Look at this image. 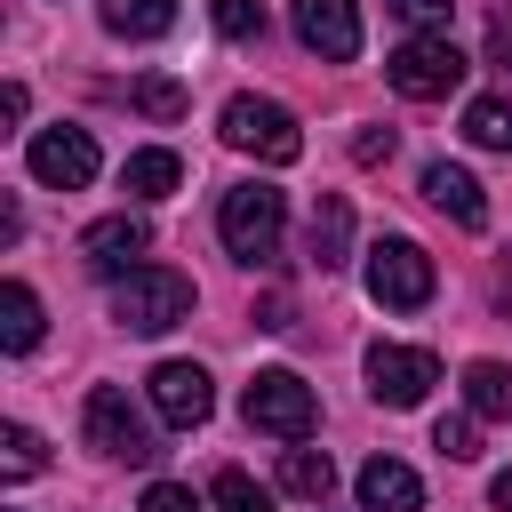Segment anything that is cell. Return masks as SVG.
I'll use <instances>...</instances> for the list:
<instances>
[{
	"mask_svg": "<svg viewBox=\"0 0 512 512\" xmlns=\"http://www.w3.org/2000/svg\"><path fill=\"white\" fill-rule=\"evenodd\" d=\"M112 320L136 328V336H168L176 320H192V280L168 272V264H136L112 280Z\"/></svg>",
	"mask_w": 512,
	"mask_h": 512,
	"instance_id": "1",
	"label": "cell"
},
{
	"mask_svg": "<svg viewBox=\"0 0 512 512\" xmlns=\"http://www.w3.org/2000/svg\"><path fill=\"white\" fill-rule=\"evenodd\" d=\"M464 56H456V40L448 32H416V40H400L392 48V64H384V80L408 96V104H440V96H456L464 88Z\"/></svg>",
	"mask_w": 512,
	"mask_h": 512,
	"instance_id": "2",
	"label": "cell"
},
{
	"mask_svg": "<svg viewBox=\"0 0 512 512\" xmlns=\"http://www.w3.org/2000/svg\"><path fill=\"white\" fill-rule=\"evenodd\" d=\"M216 232H224V248H232L240 264H264V256L280 248V232H288V200H280L272 184H232L224 208H216Z\"/></svg>",
	"mask_w": 512,
	"mask_h": 512,
	"instance_id": "3",
	"label": "cell"
},
{
	"mask_svg": "<svg viewBox=\"0 0 512 512\" xmlns=\"http://www.w3.org/2000/svg\"><path fill=\"white\" fill-rule=\"evenodd\" d=\"M240 408H248V424L272 432V440H312V424H320V400H312V384H304L296 368H256L248 392H240Z\"/></svg>",
	"mask_w": 512,
	"mask_h": 512,
	"instance_id": "4",
	"label": "cell"
},
{
	"mask_svg": "<svg viewBox=\"0 0 512 512\" xmlns=\"http://www.w3.org/2000/svg\"><path fill=\"white\" fill-rule=\"evenodd\" d=\"M224 144H232V152H256V160H272V168L304 160V128H296V112L272 104V96H232V104H224Z\"/></svg>",
	"mask_w": 512,
	"mask_h": 512,
	"instance_id": "5",
	"label": "cell"
},
{
	"mask_svg": "<svg viewBox=\"0 0 512 512\" xmlns=\"http://www.w3.org/2000/svg\"><path fill=\"white\" fill-rule=\"evenodd\" d=\"M360 280H368V296H376L384 312H416V304H432V256H424L408 232H384V240L368 248Z\"/></svg>",
	"mask_w": 512,
	"mask_h": 512,
	"instance_id": "6",
	"label": "cell"
},
{
	"mask_svg": "<svg viewBox=\"0 0 512 512\" xmlns=\"http://www.w3.org/2000/svg\"><path fill=\"white\" fill-rule=\"evenodd\" d=\"M80 432H88V448H96V456H112V464H152V456H160V448H152L144 408H136L120 384H96V392H88Z\"/></svg>",
	"mask_w": 512,
	"mask_h": 512,
	"instance_id": "7",
	"label": "cell"
},
{
	"mask_svg": "<svg viewBox=\"0 0 512 512\" xmlns=\"http://www.w3.org/2000/svg\"><path fill=\"white\" fill-rule=\"evenodd\" d=\"M24 168H32L48 192H80V184H96V136L72 128V120H56V128H40V136L24 144Z\"/></svg>",
	"mask_w": 512,
	"mask_h": 512,
	"instance_id": "8",
	"label": "cell"
},
{
	"mask_svg": "<svg viewBox=\"0 0 512 512\" xmlns=\"http://www.w3.org/2000/svg\"><path fill=\"white\" fill-rule=\"evenodd\" d=\"M144 392H152V416L176 424V432H200L208 408H216V384H208L200 360H160V368L144 376Z\"/></svg>",
	"mask_w": 512,
	"mask_h": 512,
	"instance_id": "9",
	"label": "cell"
},
{
	"mask_svg": "<svg viewBox=\"0 0 512 512\" xmlns=\"http://www.w3.org/2000/svg\"><path fill=\"white\" fill-rule=\"evenodd\" d=\"M432 384H440V360L424 344H368V392L384 408H416Z\"/></svg>",
	"mask_w": 512,
	"mask_h": 512,
	"instance_id": "10",
	"label": "cell"
},
{
	"mask_svg": "<svg viewBox=\"0 0 512 512\" xmlns=\"http://www.w3.org/2000/svg\"><path fill=\"white\" fill-rule=\"evenodd\" d=\"M296 40L320 56V64H352L360 56V8L352 0H296Z\"/></svg>",
	"mask_w": 512,
	"mask_h": 512,
	"instance_id": "11",
	"label": "cell"
},
{
	"mask_svg": "<svg viewBox=\"0 0 512 512\" xmlns=\"http://www.w3.org/2000/svg\"><path fill=\"white\" fill-rule=\"evenodd\" d=\"M144 248H152L144 216H104V224H88V232H80V256H88V272H104V280L136 272V256H144Z\"/></svg>",
	"mask_w": 512,
	"mask_h": 512,
	"instance_id": "12",
	"label": "cell"
},
{
	"mask_svg": "<svg viewBox=\"0 0 512 512\" xmlns=\"http://www.w3.org/2000/svg\"><path fill=\"white\" fill-rule=\"evenodd\" d=\"M424 200H432L440 216H456L464 232H480V224H488V192H480V176H472V168H456V160H432V168H424Z\"/></svg>",
	"mask_w": 512,
	"mask_h": 512,
	"instance_id": "13",
	"label": "cell"
},
{
	"mask_svg": "<svg viewBox=\"0 0 512 512\" xmlns=\"http://www.w3.org/2000/svg\"><path fill=\"white\" fill-rule=\"evenodd\" d=\"M360 512H424V480L400 456H368L360 464Z\"/></svg>",
	"mask_w": 512,
	"mask_h": 512,
	"instance_id": "14",
	"label": "cell"
},
{
	"mask_svg": "<svg viewBox=\"0 0 512 512\" xmlns=\"http://www.w3.org/2000/svg\"><path fill=\"white\" fill-rule=\"evenodd\" d=\"M304 248H312V264H320V272H344V264H352V200H344V192H320Z\"/></svg>",
	"mask_w": 512,
	"mask_h": 512,
	"instance_id": "15",
	"label": "cell"
},
{
	"mask_svg": "<svg viewBox=\"0 0 512 512\" xmlns=\"http://www.w3.org/2000/svg\"><path fill=\"white\" fill-rule=\"evenodd\" d=\"M120 184H128L136 200H168V192L184 184V160H176L168 144H144V152H128V168H120Z\"/></svg>",
	"mask_w": 512,
	"mask_h": 512,
	"instance_id": "16",
	"label": "cell"
},
{
	"mask_svg": "<svg viewBox=\"0 0 512 512\" xmlns=\"http://www.w3.org/2000/svg\"><path fill=\"white\" fill-rule=\"evenodd\" d=\"M280 488L288 496H304V504H328V488H336V464H328V448H280Z\"/></svg>",
	"mask_w": 512,
	"mask_h": 512,
	"instance_id": "17",
	"label": "cell"
},
{
	"mask_svg": "<svg viewBox=\"0 0 512 512\" xmlns=\"http://www.w3.org/2000/svg\"><path fill=\"white\" fill-rule=\"evenodd\" d=\"M96 16H104V32H120V40H160V32L176 24V0H96Z\"/></svg>",
	"mask_w": 512,
	"mask_h": 512,
	"instance_id": "18",
	"label": "cell"
},
{
	"mask_svg": "<svg viewBox=\"0 0 512 512\" xmlns=\"http://www.w3.org/2000/svg\"><path fill=\"white\" fill-rule=\"evenodd\" d=\"M40 328H48V320H40V296H32L24 280H8V288H0V344H8V352H32Z\"/></svg>",
	"mask_w": 512,
	"mask_h": 512,
	"instance_id": "19",
	"label": "cell"
},
{
	"mask_svg": "<svg viewBox=\"0 0 512 512\" xmlns=\"http://www.w3.org/2000/svg\"><path fill=\"white\" fill-rule=\"evenodd\" d=\"M128 104H136L144 120H184V112H192V88L168 80V72H144V80H128Z\"/></svg>",
	"mask_w": 512,
	"mask_h": 512,
	"instance_id": "20",
	"label": "cell"
},
{
	"mask_svg": "<svg viewBox=\"0 0 512 512\" xmlns=\"http://www.w3.org/2000/svg\"><path fill=\"white\" fill-rule=\"evenodd\" d=\"M464 400H472V416H512V368L504 360H472L464 368Z\"/></svg>",
	"mask_w": 512,
	"mask_h": 512,
	"instance_id": "21",
	"label": "cell"
},
{
	"mask_svg": "<svg viewBox=\"0 0 512 512\" xmlns=\"http://www.w3.org/2000/svg\"><path fill=\"white\" fill-rule=\"evenodd\" d=\"M464 136H472L480 152H512V104H504V96H472V104H464Z\"/></svg>",
	"mask_w": 512,
	"mask_h": 512,
	"instance_id": "22",
	"label": "cell"
},
{
	"mask_svg": "<svg viewBox=\"0 0 512 512\" xmlns=\"http://www.w3.org/2000/svg\"><path fill=\"white\" fill-rule=\"evenodd\" d=\"M40 464H48V456H40V432H32V424H0V472H8V480H32Z\"/></svg>",
	"mask_w": 512,
	"mask_h": 512,
	"instance_id": "23",
	"label": "cell"
},
{
	"mask_svg": "<svg viewBox=\"0 0 512 512\" xmlns=\"http://www.w3.org/2000/svg\"><path fill=\"white\" fill-rule=\"evenodd\" d=\"M208 504H216V512H272V496H264V488H256L248 472H232V464L216 472V488H208Z\"/></svg>",
	"mask_w": 512,
	"mask_h": 512,
	"instance_id": "24",
	"label": "cell"
},
{
	"mask_svg": "<svg viewBox=\"0 0 512 512\" xmlns=\"http://www.w3.org/2000/svg\"><path fill=\"white\" fill-rule=\"evenodd\" d=\"M208 16H216L224 40H264V8L256 0H208Z\"/></svg>",
	"mask_w": 512,
	"mask_h": 512,
	"instance_id": "25",
	"label": "cell"
},
{
	"mask_svg": "<svg viewBox=\"0 0 512 512\" xmlns=\"http://www.w3.org/2000/svg\"><path fill=\"white\" fill-rule=\"evenodd\" d=\"M432 448L464 464V456H480V424H472V416H440V424H432Z\"/></svg>",
	"mask_w": 512,
	"mask_h": 512,
	"instance_id": "26",
	"label": "cell"
},
{
	"mask_svg": "<svg viewBox=\"0 0 512 512\" xmlns=\"http://www.w3.org/2000/svg\"><path fill=\"white\" fill-rule=\"evenodd\" d=\"M400 24H416V32H448V16H456V0H384Z\"/></svg>",
	"mask_w": 512,
	"mask_h": 512,
	"instance_id": "27",
	"label": "cell"
},
{
	"mask_svg": "<svg viewBox=\"0 0 512 512\" xmlns=\"http://www.w3.org/2000/svg\"><path fill=\"white\" fill-rule=\"evenodd\" d=\"M136 512H200V496H192V488H176V480H152Z\"/></svg>",
	"mask_w": 512,
	"mask_h": 512,
	"instance_id": "28",
	"label": "cell"
},
{
	"mask_svg": "<svg viewBox=\"0 0 512 512\" xmlns=\"http://www.w3.org/2000/svg\"><path fill=\"white\" fill-rule=\"evenodd\" d=\"M352 160H360V168L392 160V128H360V136H352Z\"/></svg>",
	"mask_w": 512,
	"mask_h": 512,
	"instance_id": "29",
	"label": "cell"
},
{
	"mask_svg": "<svg viewBox=\"0 0 512 512\" xmlns=\"http://www.w3.org/2000/svg\"><path fill=\"white\" fill-rule=\"evenodd\" d=\"M488 64H504L512 72V0L496 8V24H488Z\"/></svg>",
	"mask_w": 512,
	"mask_h": 512,
	"instance_id": "30",
	"label": "cell"
},
{
	"mask_svg": "<svg viewBox=\"0 0 512 512\" xmlns=\"http://www.w3.org/2000/svg\"><path fill=\"white\" fill-rule=\"evenodd\" d=\"M24 104H32V96H24V80H8V88H0V120H24Z\"/></svg>",
	"mask_w": 512,
	"mask_h": 512,
	"instance_id": "31",
	"label": "cell"
},
{
	"mask_svg": "<svg viewBox=\"0 0 512 512\" xmlns=\"http://www.w3.org/2000/svg\"><path fill=\"white\" fill-rule=\"evenodd\" d=\"M488 504H496V512H512V464L496 472V488H488Z\"/></svg>",
	"mask_w": 512,
	"mask_h": 512,
	"instance_id": "32",
	"label": "cell"
}]
</instances>
